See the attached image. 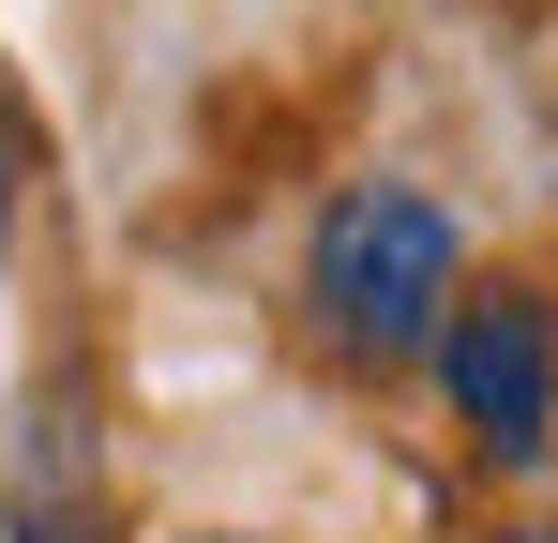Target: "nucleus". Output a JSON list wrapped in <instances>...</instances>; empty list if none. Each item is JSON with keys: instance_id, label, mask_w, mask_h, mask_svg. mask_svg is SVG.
<instances>
[{"instance_id": "obj_1", "label": "nucleus", "mask_w": 558, "mask_h": 543, "mask_svg": "<svg viewBox=\"0 0 558 543\" xmlns=\"http://www.w3.org/2000/svg\"><path fill=\"white\" fill-rule=\"evenodd\" d=\"M317 333L363 362H408L438 348V317H453V212L438 196H408V181H363V196H332L317 212Z\"/></svg>"}, {"instance_id": "obj_2", "label": "nucleus", "mask_w": 558, "mask_h": 543, "mask_svg": "<svg viewBox=\"0 0 558 543\" xmlns=\"http://www.w3.org/2000/svg\"><path fill=\"white\" fill-rule=\"evenodd\" d=\"M438 362H453V423H468L483 452H513V468H529V452L558 438V317H544V302H513V287H498V302L438 317Z\"/></svg>"}, {"instance_id": "obj_3", "label": "nucleus", "mask_w": 558, "mask_h": 543, "mask_svg": "<svg viewBox=\"0 0 558 543\" xmlns=\"http://www.w3.org/2000/svg\"><path fill=\"white\" fill-rule=\"evenodd\" d=\"M15 212H31V106H15V76H0V242H15Z\"/></svg>"}, {"instance_id": "obj_4", "label": "nucleus", "mask_w": 558, "mask_h": 543, "mask_svg": "<svg viewBox=\"0 0 558 543\" xmlns=\"http://www.w3.org/2000/svg\"><path fill=\"white\" fill-rule=\"evenodd\" d=\"M15 543H61V529H15Z\"/></svg>"}]
</instances>
